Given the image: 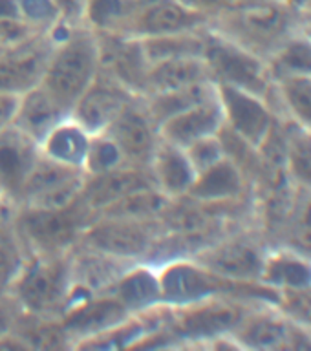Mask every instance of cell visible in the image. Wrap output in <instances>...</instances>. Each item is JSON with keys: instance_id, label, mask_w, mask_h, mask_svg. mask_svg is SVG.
Here are the masks:
<instances>
[{"instance_id": "1", "label": "cell", "mask_w": 311, "mask_h": 351, "mask_svg": "<svg viewBox=\"0 0 311 351\" xmlns=\"http://www.w3.org/2000/svg\"><path fill=\"white\" fill-rule=\"evenodd\" d=\"M308 15L293 0H249L211 15L209 27L260 59H268L295 33Z\"/></svg>"}, {"instance_id": "2", "label": "cell", "mask_w": 311, "mask_h": 351, "mask_svg": "<svg viewBox=\"0 0 311 351\" xmlns=\"http://www.w3.org/2000/svg\"><path fill=\"white\" fill-rule=\"evenodd\" d=\"M48 32L54 48L38 84L70 114L101 70L97 33L77 19H62Z\"/></svg>"}, {"instance_id": "3", "label": "cell", "mask_w": 311, "mask_h": 351, "mask_svg": "<svg viewBox=\"0 0 311 351\" xmlns=\"http://www.w3.org/2000/svg\"><path fill=\"white\" fill-rule=\"evenodd\" d=\"M163 304L170 307L189 306L214 296H236L279 306L280 291L260 282H236L209 271L194 258H178L158 265Z\"/></svg>"}, {"instance_id": "4", "label": "cell", "mask_w": 311, "mask_h": 351, "mask_svg": "<svg viewBox=\"0 0 311 351\" xmlns=\"http://www.w3.org/2000/svg\"><path fill=\"white\" fill-rule=\"evenodd\" d=\"M260 304L268 302L236 296H214L189 306H169L167 328L178 339L180 348H209L214 340L231 337L247 313Z\"/></svg>"}, {"instance_id": "5", "label": "cell", "mask_w": 311, "mask_h": 351, "mask_svg": "<svg viewBox=\"0 0 311 351\" xmlns=\"http://www.w3.org/2000/svg\"><path fill=\"white\" fill-rule=\"evenodd\" d=\"M71 289L70 252L30 254L10 287L22 311L32 317L59 318Z\"/></svg>"}, {"instance_id": "6", "label": "cell", "mask_w": 311, "mask_h": 351, "mask_svg": "<svg viewBox=\"0 0 311 351\" xmlns=\"http://www.w3.org/2000/svg\"><path fill=\"white\" fill-rule=\"evenodd\" d=\"M95 214L81 202L62 208L19 207L13 221L26 243L30 254H62L70 252L81 240L82 230Z\"/></svg>"}, {"instance_id": "7", "label": "cell", "mask_w": 311, "mask_h": 351, "mask_svg": "<svg viewBox=\"0 0 311 351\" xmlns=\"http://www.w3.org/2000/svg\"><path fill=\"white\" fill-rule=\"evenodd\" d=\"M165 230L161 218L132 219L97 214L82 230L79 243L125 262H147Z\"/></svg>"}, {"instance_id": "8", "label": "cell", "mask_w": 311, "mask_h": 351, "mask_svg": "<svg viewBox=\"0 0 311 351\" xmlns=\"http://www.w3.org/2000/svg\"><path fill=\"white\" fill-rule=\"evenodd\" d=\"M203 60L216 84H231L255 93L264 101L273 90L266 60L225 38L211 27L203 29Z\"/></svg>"}, {"instance_id": "9", "label": "cell", "mask_w": 311, "mask_h": 351, "mask_svg": "<svg viewBox=\"0 0 311 351\" xmlns=\"http://www.w3.org/2000/svg\"><path fill=\"white\" fill-rule=\"evenodd\" d=\"M268 249L257 227L246 225L225 232L192 258L224 278L258 282Z\"/></svg>"}, {"instance_id": "10", "label": "cell", "mask_w": 311, "mask_h": 351, "mask_svg": "<svg viewBox=\"0 0 311 351\" xmlns=\"http://www.w3.org/2000/svg\"><path fill=\"white\" fill-rule=\"evenodd\" d=\"M84 180L87 174L81 169L66 167L41 154L24 186L21 207H68L81 197Z\"/></svg>"}, {"instance_id": "11", "label": "cell", "mask_w": 311, "mask_h": 351, "mask_svg": "<svg viewBox=\"0 0 311 351\" xmlns=\"http://www.w3.org/2000/svg\"><path fill=\"white\" fill-rule=\"evenodd\" d=\"M211 13L185 0H154L132 15L125 35L136 38L200 32L209 26Z\"/></svg>"}, {"instance_id": "12", "label": "cell", "mask_w": 311, "mask_h": 351, "mask_svg": "<svg viewBox=\"0 0 311 351\" xmlns=\"http://www.w3.org/2000/svg\"><path fill=\"white\" fill-rule=\"evenodd\" d=\"M41 156L38 143L15 125L0 130V197L13 210L21 207L22 194Z\"/></svg>"}, {"instance_id": "13", "label": "cell", "mask_w": 311, "mask_h": 351, "mask_svg": "<svg viewBox=\"0 0 311 351\" xmlns=\"http://www.w3.org/2000/svg\"><path fill=\"white\" fill-rule=\"evenodd\" d=\"M136 97L114 77L99 70L97 77L71 106L70 115L90 134H99L106 130Z\"/></svg>"}, {"instance_id": "14", "label": "cell", "mask_w": 311, "mask_h": 351, "mask_svg": "<svg viewBox=\"0 0 311 351\" xmlns=\"http://www.w3.org/2000/svg\"><path fill=\"white\" fill-rule=\"evenodd\" d=\"M97 43L101 71L114 77L134 95L143 97L150 62L143 51L141 40L121 33H97Z\"/></svg>"}, {"instance_id": "15", "label": "cell", "mask_w": 311, "mask_h": 351, "mask_svg": "<svg viewBox=\"0 0 311 351\" xmlns=\"http://www.w3.org/2000/svg\"><path fill=\"white\" fill-rule=\"evenodd\" d=\"M51 48L54 38L49 32H43L5 49L0 55V92L24 93L38 84Z\"/></svg>"}, {"instance_id": "16", "label": "cell", "mask_w": 311, "mask_h": 351, "mask_svg": "<svg viewBox=\"0 0 311 351\" xmlns=\"http://www.w3.org/2000/svg\"><path fill=\"white\" fill-rule=\"evenodd\" d=\"M216 92L224 110V125L257 148L277 117L273 110L262 97L242 88L216 84Z\"/></svg>"}, {"instance_id": "17", "label": "cell", "mask_w": 311, "mask_h": 351, "mask_svg": "<svg viewBox=\"0 0 311 351\" xmlns=\"http://www.w3.org/2000/svg\"><path fill=\"white\" fill-rule=\"evenodd\" d=\"M104 132L117 143L126 165L134 167H148L161 139L158 125L147 114L139 97L134 99Z\"/></svg>"}, {"instance_id": "18", "label": "cell", "mask_w": 311, "mask_h": 351, "mask_svg": "<svg viewBox=\"0 0 311 351\" xmlns=\"http://www.w3.org/2000/svg\"><path fill=\"white\" fill-rule=\"evenodd\" d=\"M126 317H130V313L126 311L123 304L110 291H106L82 298L66 307L65 313L59 317V324L68 335L73 350L81 340L114 328Z\"/></svg>"}, {"instance_id": "19", "label": "cell", "mask_w": 311, "mask_h": 351, "mask_svg": "<svg viewBox=\"0 0 311 351\" xmlns=\"http://www.w3.org/2000/svg\"><path fill=\"white\" fill-rule=\"evenodd\" d=\"M150 186H156V183L148 167L123 165L119 169L110 170L104 174L87 176L81 192V202L93 214H99L121 197Z\"/></svg>"}, {"instance_id": "20", "label": "cell", "mask_w": 311, "mask_h": 351, "mask_svg": "<svg viewBox=\"0 0 311 351\" xmlns=\"http://www.w3.org/2000/svg\"><path fill=\"white\" fill-rule=\"evenodd\" d=\"M290 318L273 304H260L247 313L231 333L240 350L284 351Z\"/></svg>"}, {"instance_id": "21", "label": "cell", "mask_w": 311, "mask_h": 351, "mask_svg": "<svg viewBox=\"0 0 311 351\" xmlns=\"http://www.w3.org/2000/svg\"><path fill=\"white\" fill-rule=\"evenodd\" d=\"M110 293L130 315L152 311L163 304L158 265L150 262L130 263L115 280Z\"/></svg>"}, {"instance_id": "22", "label": "cell", "mask_w": 311, "mask_h": 351, "mask_svg": "<svg viewBox=\"0 0 311 351\" xmlns=\"http://www.w3.org/2000/svg\"><path fill=\"white\" fill-rule=\"evenodd\" d=\"M224 123V110H222L218 93H216V97L207 99V101L163 121L158 126V130L163 139L185 148L202 137L218 134Z\"/></svg>"}, {"instance_id": "23", "label": "cell", "mask_w": 311, "mask_h": 351, "mask_svg": "<svg viewBox=\"0 0 311 351\" xmlns=\"http://www.w3.org/2000/svg\"><path fill=\"white\" fill-rule=\"evenodd\" d=\"M130 263L77 243L70 251L71 285L92 295L106 293Z\"/></svg>"}, {"instance_id": "24", "label": "cell", "mask_w": 311, "mask_h": 351, "mask_svg": "<svg viewBox=\"0 0 311 351\" xmlns=\"http://www.w3.org/2000/svg\"><path fill=\"white\" fill-rule=\"evenodd\" d=\"M253 194L240 167L225 156L218 163L200 170L187 196L202 203H222Z\"/></svg>"}, {"instance_id": "25", "label": "cell", "mask_w": 311, "mask_h": 351, "mask_svg": "<svg viewBox=\"0 0 311 351\" xmlns=\"http://www.w3.org/2000/svg\"><path fill=\"white\" fill-rule=\"evenodd\" d=\"M148 169L156 186L172 199L187 196L198 174L187 156L185 148L167 141L163 137L159 139L158 147L154 150Z\"/></svg>"}, {"instance_id": "26", "label": "cell", "mask_w": 311, "mask_h": 351, "mask_svg": "<svg viewBox=\"0 0 311 351\" xmlns=\"http://www.w3.org/2000/svg\"><path fill=\"white\" fill-rule=\"evenodd\" d=\"M258 282L275 291L310 289L311 260L286 247L268 249Z\"/></svg>"}, {"instance_id": "27", "label": "cell", "mask_w": 311, "mask_h": 351, "mask_svg": "<svg viewBox=\"0 0 311 351\" xmlns=\"http://www.w3.org/2000/svg\"><path fill=\"white\" fill-rule=\"evenodd\" d=\"M66 115H70L41 84L21 93L19 110L13 125L24 134L41 143L46 134L54 128Z\"/></svg>"}, {"instance_id": "28", "label": "cell", "mask_w": 311, "mask_h": 351, "mask_svg": "<svg viewBox=\"0 0 311 351\" xmlns=\"http://www.w3.org/2000/svg\"><path fill=\"white\" fill-rule=\"evenodd\" d=\"M92 134L77 123L71 115H66L59 121L46 136L41 139L38 148L46 158L54 159L57 163L81 169L84 165L88 147H90Z\"/></svg>"}, {"instance_id": "29", "label": "cell", "mask_w": 311, "mask_h": 351, "mask_svg": "<svg viewBox=\"0 0 311 351\" xmlns=\"http://www.w3.org/2000/svg\"><path fill=\"white\" fill-rule=\"evenodd\" d=\"M207 81H213V77L203 57H174V59L159 60L150 64L145 95L180 90Z\"/></svg>"}, {"instance_id": "30", "label": "cell", "mask_w": 311, "mask_h": 351, "mask_svg": "<svg viewBox=\"0 0 311 351\" xmlns=\"http://www.w3.org/2000/svg\"><path fill=\"white\" fill-rule=\"evenodd\" d=\"M216 82L207 81L192 86L180 88V90H170V92L148 93L143 95L141 103L147 110V114L152 117L156 125H161L163 121L170 119L172 115L181 114L185 110L196 106V104L216 97Z\"/></svg>"}, {"instance_id": "31", "label": "cell", "mask_w": 311, "mask_h": 351, "mask_svg": "<svg viewBox=\"0 0 311 351\" xmlns=\"http://www.w3.org/2000/svg\"><path fill=\"white\" fill-rule=\"evenodd\" d=\"M279 247L291 249L311 260V189L295 185Z\"/></svg>"}, {"instance_id": "32", "label": "cell", "mask_w": 311, "mask_h": 351, "mask_svg": "<svg viewBox=\"0 0 311 351\" xmlns=\"http://www.w3.org/2000/svg\"><path fill=\"white\" fill-rule=\"evenodd\" d=\"M266 68L273 82L288 77H311V38L304 32L295 33L269 55Z\"/></svg>"}, {"instance_id": "33", "label": "cell", "mask_w": 311, "mask_h": 351, "mask_svg": "<svg viewBox=\"0 0 311 351\" xmlns=\"http://www.w3.org/2000/svg\"><path fill=\"white\" fill-rule=\"evenodd\" d=\"M134 13L130 0H79V21L97 33L125 35Z\"/></svg>"}, {"instance_id": "34", "label": "cell", "mask_w": 311, "mask_h": 351, "mask_svg": "<svg viewBox=\"0 0 311 351\" xmlns=\"http://www.w3.org/2000/svg\"><path fill=\"white\" fill-rule=\"evenodd\" d=\"M286 170L299 186L311 189V130L286 117Z\"/></svg>"}, {"instance_id": "35", "label": "cell", "mask_w": 311, "mask_h": 351, "mask_svg": "<svg viewBox=\"0 0 311 351\" xmlns=\"http://www.w3.org/2000/svg\"><path fill=\"white\" fill-rule=\"evenodd\" d=\"M170 203H172V197L159 191L158 186H150V189H143V191L132 192L128 196L121 197L115 203L103 208L99 214L115 216V218L158 219L167 213Z\"/></svg>"}, {"instance_id": "36", "label": "cell", "mask_w": 311, "mask_h": 351, "mask_svg": "<svg viewBox=\"0 0 311 351\" xmlns=\"http://www.w3.org/2000/svg\"><path fill=\"white\" fill-rule=\"evenodd\" d=\"M30 251L13 221V213L0 221V293L10 291L24 267Z\"/></svg>"}, {"instance_id": "37", "label": "cell", "mask_w": 311, "mask_h": 351, "mask_svg": "<svg viewBox=\"0 0 311 351\" xmlns=\"http://www.w3.org/2000/svg\"><path fill=\"white\" fill-rule=\"evenodd\" d=\"M203 29L174 33V35H159V37H145L139 40H141L143 51L147 55L150 64L159 62V60L174 59V57H202Z\"/></svg>"}, {"instance_id": "38", "label": "cell", "mask_w": 311, "mask_h": 351, "mask_svg": "<svg viewBox=\"0 0 311 351\" xmlns=\"http://www.w3.org/2000/svg\"><path fill=\"white\" fill-rule=\"evenodd\" d=\"M275 84L288 117L311 130V77H288Z\"/></svg>"}, {"instance_id": "39", "label": "cell", "mask_w": 311, "mask_h": 351, "mask_svg": "<svg viewBox=\"0 0 311 351\" xmlns=\"http://www.w3.org/2000/svg\"><path fill=\"white\" fill-rule=\"evenodd\" d=\"M123 165H126V161L119 147H117V143L106 132L92 134L84 165H82V172L87 176H97L119 169Z\"/></svg>"}, {"instance_id": "40", "label": "cell", "mask_w": 311, "mask_h": 351, "mask_svg": "<svg viewBox=\"0 0 311 351\" xmlns=\"http://www.w3.org/2000/svg\"><path fill=\"white\" fill-rule=\"evenodd\" d=\"M19 11L22 21L38 32H48L57 22L68 19L59 0H19Z\"/></svg>"}, {"instance_id": "41", "label": "cell", "mask_w": 311, "mask_h": 351, "mask_svg": "<svg viewBox=\"0 0 311 351\" xmlns=\"http://www.w3.org/2000/svg\"><path fill=\"white\" fill-rule=\"evenodd\" d=\"M185 152L191 159L192 167L196 169V172L205 170L207 167L218 163L220 159L225 158L224 145L220 141L218 134L202 137V139L191 143L189 147H185Z\"/></svg>"}, {"instance_id": "42", "label": "cell", "mask_w": 311, "mask_h": 351, "mask_svg": "<svg viewBox=\"0 0 311 351\" xmlns=\"http://www.w3.org/2000/svg\"><path fill=\"white\" fill-rule=\"evenodd\" d=\"M277 307L290 320L311 328V287L310 289L280 291V300Z\"/></svg>"}, {"instance_id": "43", "label": "cell", "mask_w": 311, "mask_h": 351, "mask_svg": "<svg viewBox=\"0 0 311 351\" xmlns=\"http://www.w3.org/2000/svg\"><path fill=\"white\" fill-rule=\"evenodd\" d=\"M38 33L43 32L30 26L26 21H22L19 16H0V43L8 48L26 43Z\"/></svg>"}, {"instance_id": "44", "label": "cell", "mask_w": 311, "mask_h": 351, "mask_svg": "<svg viewBox=\"0 0 311 351\" xmlns=\"http://www.w3.org/2000/svg\"><path fill=\"white\" fill-rule=\"evenodd\" d=\"M22 307L16 302V298L11 295L10 291L0 293V339L4 335L15 331L16 324L22 317Z\"/></svg>"}, {"instance_id": "45", "label": "cell", "mask_w": 311, "mask_h": 351, "mask_svg": "<svg viewBox=\"0 0 311 351\" xmlns=\"http://www.w3.org/2000/svg\"><path fill=\"white\" fill-rule=\"evenodd\" d=\"M286 350L311 351V328H308L304 324L290 320L288 339H286Z\"/></svg>"}, {"instance_id": "46", "label": "cell", "mask_w": 311, "mask_h": 351, "mask_svg": "<svg viewBox=\"0 0 311 351\" xmlns=\"http://www.w3.org/2000/svg\"><path fill=\"white\" fill-rule=\"evenodd\" d=\"M19 101H21V93L0 92V130L15 123Z\"/></svg>"}, {"instance_id": "47", "label": "cell", "mask_w": 311, "mask_h": 351, "mask_svg": "<svg viewBox=\"0 0 311 351\" xmlns=\"http://www.w3.org/2000/svg\"><path fill=\"white\" fill-rule=\"evenodd\" d=\"M0 16H19V0H0Z\"/></svg>"}, {"instance_id": "48", "label": "cell", "mask_w": 311, "mask_h": 351, "mask_svg": "<svg viewBox=\"0 0 311 351\" xmlns=\"http://www.w3.org/2000/svg\"><path fill=\"white\" fill-rule=\"evenodd\" d=\"M11 213H13V208H11L10 205H5V203L2 202V197H0V221H2L5 216H10Z\"/></svg>"}, {"instance_id": "49", "label": "cell", "mask_w": 311, "mask_h": 351, "mask_svg": "<svg viewBox=\"0 0 311 351\" xmlns=\"http://www.w3.org/2000/svg\"><path fill=\"white\" fill-rule=\"evenodd\" d=\"M301 8H302V11H304V13H306L308 16H311V0H302Z\"/></svg>"}, {"instance_id": "50", "label": "cell", "mask_w": 311, "mask_h": 351, "mask_svg": "<svg viewBox=\"0 0 311 351\" xmlns=\"http://www.w3.org/2000/svg\"><path fill=\"white\" fill-rule=\"evenodd\" d=\"M302 32L306 33L308 37L311 38V16H308V21L304 22V26H302Z\"/></svg>"}, {"instance_id": "51", "label": "cell", "mask_w": 311, "mask_h": 351, "mask_svg": "<svg viewBox=\"0 0 311 351\" xmlns=\"http://www.w3.org/2000/svg\"><path fill=\"white\" fill-rule=\"evenodd\" d=\"M5 49H8V46H4V44H2V43H0V55H2V53H4V51H5Z\"/></svg>"}]
</instances>
